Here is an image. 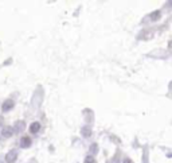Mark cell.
I'll use <instances>...</instances> for the list:
<instances>
[{
  "mask_svg": "<svg viewBox=\"0 0 172 163\" xmlns=\"http://www.w3.org/2000/svg\"><path fill=\"white\" fill-rule=\"evenodd\" d=\"M160 11H155V12L151 14V20H159L160 19Z\"/></svg>",
  "mask_w": 172,
  "mask_h": 163,
  "instance_id": "ba28073f",
  "label": "cell"
},
{
  "mask_svg": "<svg viewBox=\"0 0 172 163\" xmlns=\"http://www.w3.org/2000/svg\"><path fill=\"white\" fill-rule=\"evenodd\" d=\"M0 163H3V162H0Z\"/></svg>",
  "mask_w": 172,
  "mask_h": 163,
  "instance_id": "7c38bea8",
  "label": "cell"
},
{
  "mask_svg": "<svg viewBox=\"0 0 172 163\" xmlns=\"http://www.w3.org/2000/svg\"><path fill=\"white\" fill-rule=\"evenodd\" d=\"M20 146H22L23 148H28L30 146H31V139H30V136H22V139H20Z\"/></svg>",
  "mask_w": 172,
  "mask_h": 163,
  "instance_id": "277c9868",
  "label": "cell"
},
{
  "mask_svg": "<svg viewBox=\"0 0 172 163\" xmlns=\"http://www.w3.org/2000/svg\"><path fill=\"white\" fill-rule=\"evenodd\" d=\"M39 129H41V123H38V122L32 123L31 127H30V132L31 134H36V132H39Z\"/></svg>",
  "mask_w": 172,
  "mask_h": 163,
  "instance_id": "8992f818",
  "label": "cell"
},
{
  "mask_svg": "<svg viewBox=\"0 0 172 163\" xmlns=\"http://www.w3.org/2000/svg\"><path fill=\"white\" fill-rule=\"evenodd\" d=\"M85 163H96V159H94L93 155H87V157L85 158Z\"/></svg>",
  "mask_w": 172,
  "mask_h": 163,
  "instance_id": "9c48e42d",
  "label": "cell"
},
{
  "mask_svg": "<svg viewBox=\"0 0 172 163\" xmlns=\"http://www.w3.org/2000/svg\"><path fill=\"white\" fill-rule=\"evenodd\" d=\"M14 134V128H11L10 125H7V127L3 128V131H1V135H3V138H10Z\"/></svg>",
  "mask_w": 172,
  "mask_h": 163,
  "instance_id": "5b68a950",
  "label": "cell"
},
{
  "mask_svg": "<svg viewBox=\"0 0 172 163\" xmlns=\"http://www.w3.org/2000/svg\"><path fill=\"white\" fill-rule=\"evenodd\" d=\"M24 122H16L15 124H14V132H16V134H20V132L23 131V129H24Z\"/></svg>",
  "mask_w": 172,
  "mask_h": 163,
  "instance_id": "3957f363",
  "label": "cell"
},
{
  "mask_svg": "<svg viewBox=\"0 0 172 163\" xmlns=\"http://www.w3.org/2000/svg\"><path fill=\"white\" fill-rule=\"evenodd\" d=\"M81 134H82L83 138H90L92 136V128L90 127H83L81 129Z\"/></svg>",
  "mask_w": 172,
  "mask_h": 163,
  "instance_id": "52a82bcc",
  "label": "cell"
},
{
  "mask_svg": "<svg viewBox=\"0 0 172 163\" xmlns=\"http://www.w3.org/2000/svg\"><path fill=\"white\" fill-rule=\"evenodd\" d=\"M97 151H98V146H97L96 143H93L92 146H90V152H92V154H96Z\"/></svg>",
  "mask_w": 172,
  "mask_h": 163,
  "instance_id": "30bf717a",
  "label": "cell"
},
{
  "mask_svg": "<svg viewBox=\"0 0 172 163\" xmlns=\"http://www.w3.org/2000/svg\"><path fill=\"white\" fill-rule=\"evenodd\" d=\"M14 105H15V102H14L12 100H6V101L1 104V109H3V112H8V111H11V109L14 108Z\"/></svg>",
  "mask_w": 172,
  "mask_h": 163,
  "instance_id": "7a4b0ae2",
  "label": "cell"
},
{
  "mask_svg": "<svg viewBox=\"0 0 172 163\" xmlns=\"http://www.w3.org/2000/svg\"><path fill=\"white\" fill-rule=\"evenodd\" d=\"M124 163H133V160L129 159V158H125V159H124Z\"/></svg>",
  "mask_w": 172,
  "mask_h": 163,
  "instance_id": "8fae6325",
  "label": "cell"
},
{
  "mask_svg": "<svg viewBox=\"0 0 172 163\" xmlns=\"http://www.w3.org/2000/svg\"><path fill=\"white\" fill-rule=\"evenodd\" d=\"M16 159H18V151L16 150H11L10 152H7V155H6L7 163H14Z\"/></svg>",
  "mask_w": 172,
  "mask_h": 163,
  "instance_id": "6da1fadb",
  "label": "cell"
}]
</instances>
